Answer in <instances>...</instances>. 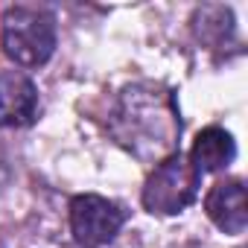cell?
I'll list each match as a JSON object with an SVG mask.
<instances>
[{
	"label": "cell",
	"mask_w": 248,
	"mask_h": 248,
	"mask_svg": "<svg viewBox=\"0 0 248 248\" xmlns=\"http://www.w3.org/2000/svg\"><path fill=\"white\" fill-rule=\"evenodd\" d=\"M3 53L21 67H41L56 50V18L38 6H9L0 30Z\"/></svg>",
	"instance_id": "cell-2"
},
{
	"label": "cell",
	"mask_w": 248,
	"mask_h": 248,
	"mask_svg": "<svg viewBox=\"0 0 248 248\" xmlns=\"http://www.w3.org/2000/svg\"><path fill=\"white\" fill-rule=\"evenodd\" d=\"M193 30L202 41L207 44H225V38L233 32V15L225 6H204L193 18Z\"/></svg>",
	"instance_id": "cell-8"
},
{
	"label": "cell",
	"mask_w": 248,
	"mask_h": 248,
	"mask_svg": "<svg viewBox=\"0 0 248 248\" xmlns=\"http://www.w3.org/2000/svg\"><path fill=\"white\" fill-rule=\"evenodd\" d=\"M204 213L219 231L233 233V236L245 233L248 207H245V184H242V178H225V181L213 184L207 199H204Z\"/></svg>",
	"instance_id": "cell-5"
},
{
	"label": "cell",
	"mask_w": 248,
	"mask_h": 248,
	"mask_svg": "<svg viewBox=\"0 0 248 248\" xmlns=\"http://www.w3.org/2000/svg\"><path fill=\"white\" fill-rule=\"evenodd\" d=\"M111 138L143 164H161L178 152L181 120L170 88L158 82H135L120 91L111 117Z\"/></svg>",
	"instance_id": "cell-1"
},
{
	"label": "cell",
	"mask_w": 248,
	"mask_h": 248,
	"mask_svg": "<svg viewBox=\"0 0 248 248\" xmlns=\"http://www.w3.org/2000/svg\"><path fill=\"white\" fill-rule=\"evenodd\" d=\"M123 222H126V210L105 196L85 193L70 202V231L73 239L85 248L108 245L120 233Z\"/></svg>",
	"instance_id": "cell-4"
},
{
	"label": "cell",
	"mask_w": 248,
	"mask_h": 248,
	"mask_svg": "<svg viewBox=\"0 0 248 248\" xmlns=\"http://www.w3.org/2000/svg\"><path fill=\"white\" fill-rule=\"evenodd\" d=\"M199 196V172L187 155L175 152L164 158L143 184V207L152 216H175L187 210Z\"/></svg>",
	"instance_id": "cell-3"
},
{
	"label": "cell",
	"mask_w": 248,
	"mask_h": 248,
	"mask_svg": "<svg viewBox=\"0 0 248 248\" xmlns=\"http://www.w3.org/2000/svg\"><path fill=\"white\" fill-rule=\"evenodd\" d=\"M38 114V88L24 73L0 76V129L30 126Z\"/></svg>",
	"instance_id": "cell-6"
},
{
	"label": "cell",
	"mask_w": 248,
	"mask_h": 248,
	"mask_svg": "<svg viewBox=\"0 0 248 248\" xmlns=\"http://www.w3.org/2000/svg\"><path fill=\"white\" fill-rule=\"evenodd\" d=\"M236 158V143L233 138L219 129V126H207L196 135L193 140V149H190V164L196 167L199 175L204 172H219L225 170L231 161Z\"/></svg>",
	"instance_id": "cell-7"
}]
</instances>
